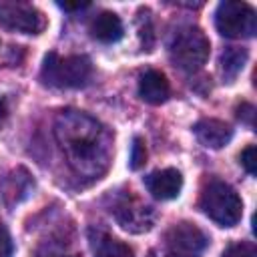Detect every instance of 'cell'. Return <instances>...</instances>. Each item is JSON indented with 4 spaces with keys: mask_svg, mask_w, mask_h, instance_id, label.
<instances>
[{
    "mask_svg": "<svg viewBox=\"0 0 257 257\" xmlns=\"http://www.w3.org/2000/svg\"><path fill=\"white\" fill-rule=\"evenodd\" d=\"M54 135L76 175L98 179L106 173L112 159V135L96 118L80 110H64L56 116Z\"/></svg>",
    "mask_w": 257,
    "mask_h": 257,
    "instance_id": "obj_1",
    "label": "cell"
},
{
    "mask_svg": "<svg viewBox=\"0 0 257 257\" xmlns=\"http://www.w3.org/2000/svg\"><path fill=\"white\" fill-rule=\"evenodd\" d=\"M199 207L211 221H215L221 227L237 225L243 215V203L237 191L219 179H213L205 185L199 199Z\"/></svg>",
    "mask_w": 257,
    "mask_h": 257,
    "instance_id": "obj_2",
    "label": "cell"
},
{
    "mask_svg": "<svg viewBox=\"0 0 257 257\" xmlns=\"http://www.w3.org/2000/svg\"><path fill=\"white\" fill-rule=\"evenodd\" d=\"M40 76L46 84L56 88H80L92 76V64L86 56H58L56 52H48L44 56V64Z\"/></svg>",
    "mask_w": 257,
    "mask_h": 257,
    "instance_id": "obj_3",
    "label": "cell"
},
{
    "mask_svg": "<svg viewBox=\"0 0 257 257\" xmlns=\"http://www.w3.org/2000/svg\"><path fill=\"white\" fill-rule=\"evenodd\" d=\"M211 52L209 38L205 32L197 26H183L179 28L169 44V56L175 66H179L185 72H195L199 70Z\"/></svg>",
    "mask_w": 257,
    "mask_h": 257,
    "instance_id": "obj_4",
    "label": "cell"
},
{
    "mask_svg": "<svg viewBox=\"0 0 257 257\" xmlns=\"http://www.w3.org/2000/svg\"><path fill=\"white\" fill-rule=\"evenodd\" d=\"M215 26L225 38H251L257 32V16L249 4L225 0L215 12Z\"/></svg>",
    "mask_w": 257,
    "mask_h": 257,
    "instance_id": "obj_5",
    "label": "cell"
},
{
    "mask_svg": "<svg viewBox=\"0 0 257 257\" xmlns=\"http://www.w3.org/2000/svg\"><path fill=\"white\" fill-rule=\"evenodd\" d=\"M110 211L124 231L143 233L153 227V219H155L153 209L147 207L145 203H141L137 197H133L131 191H128V195L118 197Z\"/></svg>",
    "mask_w": 257,
    "mask_h": 257,
    "instance_id": "obj_6",
    "label": "cell"
},
{
    "mask_svg": "<svg viewBox=\"0 0 257 257\" xmlns=\"http://www.w3.org/2000/svg\"><path fill=\"white\" fill-rule=\"evenodd\" d=\"M0 24L10 30H16V32L40 34L46 28V18L34 6L2 2L0 4Z\"/></svg>",
    "mask_w": 257,
    "mask_h": 257,
    "instance_id": "obj_7",
    "label": "cell"
},
{
    "mask_svg": "<svg viewBox=\"0 0 257 257\" xmlns=\"http://www.w3.org/2000/svg\"><path fill=\"white\" fill-rule=\"evenodd\" d=\"M165 239H167L169 249L179 257H197L205 251L209 243L207 235L195 223H187V221L173 225L167 231Z\"/></svg>",
    "mask_w": 257,
    "mask_h": 257,
    "instance_id": "obj_8",
    "label": "cell"
},
{
    "mask_svg": "<svg viewBox=\"0 0 257 257\" xmlns=\"http://www.w3.org/2000/svg\"><path fill=\"white\" fill-rule=\"evenodd\" d=\"M145 187L149 189V193L155 199L169 201V199H175L181 193L183 177H181V173L177 169L155 171V173H151V175L145 177Z\"/></svg>",
    "mask_w": 257,
    "mask_h": 257,
    "instance_id": "obj_9",
    "label": "cell"
},
{
    "mask_svg": "<svg viewBox=\"0 0 257 257\" xmlns=\"http://www.w3.org/2000/svg\"><path fill=\"white\" fill-rule=\"evenodd\" d=\"M193 133L197 141L207 149H221L233 137V128L227 122L217 120V118H201L193 126Z\"/></svg>",
    "mask_w": 257,
    "mask_h": 257,
    "instance_id": "obj_10",
    "label": "cell"
},
{
    "mask_svg": "<svg viewBox=\"0 0 257 257\" xmlns=\"http://www.w3.org/2000/svg\"><path fill=\"white\" fill-rule=\"evenodd\" d=\"M171 94V84L161 70L149 68L139 78V96L149 104H163Z\"/></svg>",
    "mask_w": 257,
    "mask_h": 257,
    "instance_id": "obj_11",
    "label": "cell"
},
{
    "mask_svg": "<svg viewBox=\"0 0 257 257\" xmlns=\"http://www.w3.org/2000/svg\"><path fill=\"white\" fill-rule=\"evenodd\" d=\"M88 243L94 257H133V249L102 229H88Z\"/></svg>",
    "mask_w": 257,
    "mask_h": 257,
    "instance_id": "obj_12",
    "label": "cell"
},
{
    "mask_svg": "<svg viewBox=\"0 0 257 257\" xmlns=\"http://www.w3.org/2000/svg\"><path fill=\"white\" fill-rule=\"evenodd\" d=\"M88 30H90L92 38H96L98 42H104V44L118 42V40L122 38V32H124L120 18H118L114 12H108V10L96 14V16L90 20Z\"/></svg>",
    "mask_w": 257,
    "mask_h": 257,
    "instance_id": "obj_13",
    "label": "cell"
},
{
    "mask_svg": "<svg viewBox=\"0 0 257 257\" xmlns=\"http://www.w3.org/2000/svg\"><path fill=\"white\" fill-rule=\"evenodd\" d=\"M245 62H247V50L245 48H239V46L225 48L221 58H219V70H221L223 80H227V82L235 80L237 74L243 70Z\"/></svg>",
    "mask_w": 257,
    "mask_h": 257,
    "instance_id": "obj_14",
    "label": "cell"
},
{
    "mask_svg": "<svg viewBox=\"0 0 257 257\" xmlns=\"http://www.w3.org/2000/svg\"><path fill=\"white\" fill-rule=\"evenodd\" d=\"M147 161V147H145V141L141 137H135L133 139V147H131V169H141Z\"/></svg>",
    "mask_w": 257,
    "mask_h": 257,
    "instance_id": "obj_15",
    "label": "cell"
},
{
    "mask_svg": "<svg viewBox=\"0 0 257 257\" xmlns=\"http://www.w3.org/2000/svg\"><path fill=\"white\" fill-rule=\"evenodd\" d=\"M221 257H257V249L253 243H233L223 251Z\"/></svg>",
    "mask_w": 257,
    "mask_h": 257,
    "instance_id": "obj_16",
    "label": "cell"
},
{
    "mask_svg": "<svg viewBox=\"0 0 257 257\" xmlns=\"http://www.w3.org/2000/svg\"><path fill=\"white\" fill-rule=\"evenodd\" d=\"M239 161H241V165H243V169L251 175V177H255V173H257V159H255V145H249V147H245L243 151H241V155H239Z\"/></svg>",
    "mask_w": 257,
    "mask_h": 257,
    "instance_id": "obj_17",
    "label": "cell"
},
{
    "mask_svg": "<svg viewBox=\"0 0 257 257\" xmlns=\"http://www.w3.org/2000/svg\"><path fill=\"white\" fill-rule=\"evenodd\" d=\"M12 253H14V245L10 233L6 231V227L0 225V257H12Z\"/></svg>",
    "mask_w": 257,
    "mask_h": 257,
    "instance_id": "obj_18",
    "label": "cell"
},
{
    "mask_svg": "<svg viewBox=\"0 0 257 257\" xmlns=\"http://www.w3.org/2000/svg\"><path fill=\"white\" fill-rule=\"evenodd\" d=\"M237 116H239V120H243V122H247L249 126H253L255 106H253V104H249V102H243V104L237 108Z\"/></svg>",
    "mask_w": 257,
    "mask_h": 257,
    "instance_id": "obj_19",
    "label": "cell"
},
{
    "mask_svg": "<svg viewBox=\"0 0 257 257\" xmlns=\"http://www.w3.org/2000/svg\"><path fill=\"white\" fill-rule=\"evenodd\" d=\"M147 257H179V255H175L173 251H163V249H153V251H149V253H147Z\"/></svg>",
    "mask_w": 257,
    "mask_h": 257,
    "instance_id": "obj_20",
    "label": "cell"
},
{
    "mask_svg": "<svg viewBox=\"0 0 257 257\" xmlns=\"http://www.w3.org/2000/svg\"><path fill=\"white\" fill-rule=\"evenodd\" d=\"M6 114H8V100H6V96H2L0 98V124L6 118Z\"/></svg>",
    "mask_w": 257,
    "mask_h": 257,
    "instance_id": "obj_21",
    "label": "cell"
},
{
    "mask_svg": "<svg viewBox=\"0 0 257 257\" xmlns=\"http://www.w3.org/2000/svg\"><path fill=\"white\" fill-rule=\"evenodd\" d=\"M58 6L64 8V10H80V8L88 6V4H58Z\"/></svg>",
    "mask_w": 257,
    "mask_h": 257,
    "instance_id": "obj_22",
    "label": "cell"
}]
</instances>
